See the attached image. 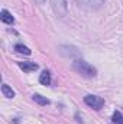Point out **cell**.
Returning a JSON list of instances; mask_svg holds the SVG:
<instances>
[{
  "label": "cell",
  "instance_id": "obj_9",
  "mask_svg": "<svg viewBox=\"0 0 123 124\" xmlns=\"http://www.w3.org/2000/svg\"><path fill=\"white\" fill-rule=\"evenodd\" d=\"M15 51H16L18 54H23V55H31V49H29L28 46L22 45V43H18V45H15Z\"/></svg>",
  "mask_w": 123,
  "mask_h": 124
},
{
  "label": "cell",
  "instance_id": "obj_11",
  "mask_svg": "<svg viewBox=\"0 0 123 124\" xmlns=\"http://www.w3.org/2000/svg\"><path fill=\"white\" fill-rule=\"evenodd\" d=\"M87 3L90 4V7H93V9H98V7H101L104 0H87Z\"/></svg>",
  "mask_w": 123,
  "mask_h": 124
},
{
  "label": "cell",
  "instance_id": "obj_5",
  "mask_svg": "<svg viewBox=\"0 0 123 124\" xmlns=\"http://www.w3.org/2000/svg\"><path fill=\"white\" fill-rule=\"evenodd\" d=\"M18 65H19V68L23 69L25 72H33V71L38 69V65H36L35 62H19Z\"/></svg>",
  "mask_w": 123,
  "mask_h": 124
},
{
  "label": "cell",
  "instance_id": "obj_6",
  "mask_svg": "<svg viewBox=\"0 0 123 124\" xmlns=\"http://www.w3.org/2000/svg\"><path fill=\"white\" fill-rule=\"evenodd\" d=\"M39 82L42 85H49L51 84V74L48 71H42V74L39 75Z\"/></svg>",
  "mask_w": 123,
  "mask_h": 124
},
{
  "label": "cell",
  "instance_id": "obj_7",
  "mask_svg": "<svg viewBox=\"0 0 123 124\" xmlns=\"http://www.w3.org/2000/svg\"><path fill=\"white\" fill-rule=\"evenodd\" d=\"M32 98H33V101L38 102L39 105H48V104H49V100H48L46 97H42L41 94H33Z\"/></svg>",
  "mask_w": 123,
  "mask_h": 124
},
{
  "label": "cell",
  "instance_id": "obj_4",
  "mask_svg": "<svg viewBox=\"0 0 123 124\" xmlns=\"http://www.w3.org/2000/svg\"><path fill=\"white\" fill-rule=\"evenodd\" d=\"M0 19H1V22H4V23H7V25H13V23H15V17H13L12 13H9L6 9H3V10L0 12Z\"/></svg>",
  "mask_w": 123,
  "mask_h": 124
},
{
  "label": "cell",
  "instance_id": "obj_8",
  "mask_svg": "<svg viewBox=\"0 0 123 124\" xmlns=\"http://www.w3.org/2000/svg\"><path fill=\"white\" fill-rule=\"evenodd\" d=\"M1 93H3V95H4L6 98H13V97H15V91H13L7 84H3V85H1Z\"/></svg>",
  "mask_w": 123,
  "mask_h": 124
},
{
  "label": "cell",
  "instance_id": "obj_1",
  "mask_svg": "<svg viewBox=\"0 0 123 124\" xmlns=\"http://www.w3.org/2000/svg\"><path fill=\"white\" fill-rule=\"evenodd\" d=\"M72 69H74L77 74H80L81 77H84V78H93V77H96V74H97L96 68L91 66L88 62L83 61V59H77V61L72 62Z\"/></svg>",
  "mask_w": 123,
  "mask_h": 124
},
{
  "label": "cell",
  "instance_id": "obj_2",
  "mask_svg": "<svg viewBox=\"0 0 123 124\" xmlns=\"http://www.w3.org/2000/svg\"><path fill=\"white\" fill-rule=\"evenodd\" d=\"M51 6H52L54 13L58 17H64L67 15V12H68V3H67V0H51Z\"/></svg>",
  "mask_w": 123,
  "mask_h": 124
},
{
  "label": "cell",
  "instance_id": "obj_12",
  "mask_svg": "<svg viewBox=\"0 0 123 124\" xmlns=\"http://www.w3.org/2000/svg\"><path fill=\"white\" fill-rule=\"evenodd\" d=\"M36 1H38L39 4H44V3H45V0H36Z\"/></svg>",
  "mask_w": 123,
  "mask_h": 124
},
{
  "label": "cell",
  "instance_id": "obj_10",
  "mask_svg": "<svg viewBox=\"0 0 123 124\" xmlns=\"http://www.w3.org/2000/svg\"><path fill=\"white\" fill-rule=\"evenodd\" d=\"M112 120H113L114 124H123V114L120 113V111H114Z\"/></svg>",
  "mask_w": 123,
  "mask_h": 124
},
{
  "label": "cell",
  "instance_id": "obj_3",
  "mask_svg": "<svg viewBox=\"0 0 123 124\" xmlns=\"http://www.w3.org/2000/svg\"><path fill=\"white\" fill-rule=\"evenodd\" d=\"M84 102L88 105V107H91L94 110H101V107L104 105V100L101 98V97H97V95H86L84 97Z\"/></svg>",
  "mask_w": 123,
  "mask_h": 124
}]
</instances>
